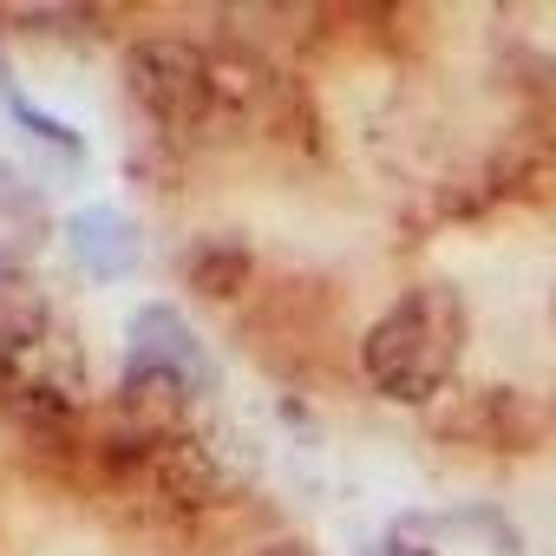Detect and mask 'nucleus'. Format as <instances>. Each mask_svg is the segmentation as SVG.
<instances>
[{
  "instance_id": "obj_1",
  "label": "nucleus",
  "mask_w": 556,
  "mask_h": 556,
  "mask_svg": "<svg viewBox=\"0 0 556 556\" xmlns=\"http://www.w3.org/2000/svg\"><path fill=\"white\" fill-rule=\"evenodd\" d=\"M465 361V302L439 282L406 289L361 334V380L387 406H432Z\"/></svg>"
},
{
  "instance_id": "obj_2",
  "label": "nucleus",
  "mask_w": 556,
  "mask_h": 556,
  "mask_svg": "<svg viewBox=\"0 0 556 556\" xmlns=\"http://www.w3.org/2000/svg\"><path fill=\"white\" fill-rule=\"evenodd\" d=\"M125 92L138 99V112L164 131H197L210 118H223V92H216V47H197L184 34H144L125 47Z\"/></svg>"
},
{
  "instance_id": "obj_3",
  "label": "nucleus",
  "mask_w": 556,
  "mask_h": 556,
  "mask_svg": "<svg viewBox=\"0 0 556 556\" xmlns=\"http://www.w3.org/2000/svg\"><path fill=\"white\" fill-rule=\"evenodd\" d=\"M125 354L144 361V367L177 374L190 393H210V387H216V361H210L203 334H197L177 308H164V302H151V308L131 315V328H125Z\"/></svg>"
},
{
  "instance_id": "obj_4",
  "label": "nucleus",
  "mask_w": 556,
  "mask_h": 556,
  "mask_svg": "<svg viewBox=\"0 0 556 556\" xmlns=\"http://www.w3.org/2000/svg\"><path fill=\"white\" fill-rule=\"evenodd\" d=\"M66 249L79 255V268L92 275V282H118V275L138 262V229L112 203H92V210L66 216Z\"/></svg>"
},
{
  "instance_id": "obj_5",
  "label": "nucleus",
  "mask_w": 556,
  "mask_h": 556,
  "mask_svg": "<svg viewBox=\"0 0 556 556\" xmlns=\"http://www.w3.org/2000/svg\"><path fill=\"white\" fill-rule=\"evenodd\" d=\"M0 112H8V118H14L21 131H34L40 144H53V151H66V157H79V131H73V125H60L53 112H40V105H34V99L21 92V79H14L8 66H0Z\"/></svg>"
},
{
  "instance_id": "obj_6",
  "label": "nucleus",
  "mask_w": 556,
  "mask_h": 556,
  "mask_svg": "<svg viewBox=\"0 0 556 556\" xmlns=\"http://www.w3.org/2000/svg\"><path fill=\"white\" fill-rule=\"evenodd\" d=\"M380 556H439V549H432V543H419V536H400V530H393Z\"/></svg>"
},
{
  "instance_id": "obj_7",
  "label": "nucleus",
  "mask_w": 556,
  "mask_h": 556,
  "mask_svg": "<svg viewBox=\"0 0 556 556\" xmlns=\"http://www.w3.org/2000/svg\"><path fill=\"white\" fill-rule=\"evenodd\" d=\"M262 556H315V549H308V543H295V536H282V543H268Z\"/></svg>"
},
{
  "instance_id": "obj_8",
  "label": "nucleus",
  "mask_w": 556,
  "mask_h": 556,
  "mask_svg": "<svg viewBox=\"0 0 556 556\" xmlns=\"http://www.w3.org/2000/svg\"><path fill=\"white\" fill-rule=\"evenodd\" d=\"M367 556H380V549H367Z\"/></svg>"
}]
</instances>
